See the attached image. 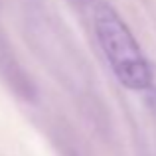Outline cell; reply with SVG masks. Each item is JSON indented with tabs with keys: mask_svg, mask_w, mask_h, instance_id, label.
I'll list each match as a JSON object with an SVG mask.
<instances>
[{
	"mask_svg": "<svg viewBox=\"0 0 156 156\" xmlns=\"http://www.w3.org/2000/svg\"><path fill=\"white\" fill-rule=\"evenodd\" d=\"M95 34L119 83L140 91L152 83V69L126 22L111 6L95 12Z\"/></svg>",
	"mask_w": 156,
	"mask_h": 156,
	"instance_id": "6da1fadb",
	"label": "cell"
}]
</instances>
